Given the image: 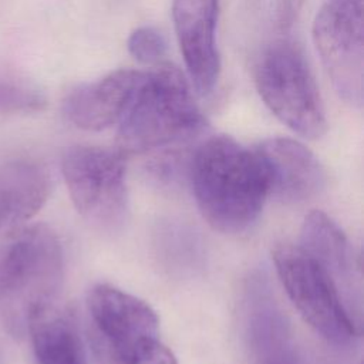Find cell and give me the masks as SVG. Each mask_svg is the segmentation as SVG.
<instances>
[{
    "label": "cell",
    "mask_w": 364,
    "mask_h": 364,
    "mask_svg": "<svg viewBox=\"0 0 364 364\" xmlns=\"http://www.w3.org/2000/svg\"><path fill=\"white\" fill-rule=\"evenodd\" d=\"M313 41L334 92L360 108L364 98L363 0H326L313 21Z\"/></svg>",
    "instance_id": "8"
},
{
    "label": "cell",
    "mask_w": 364,
    "mask_h": 364,
    "mask_svg": "<svg viewBox=\"0 0 364 364\" xmlns=\"http://www.w3.org/2000/svg\"><path fill=\"white\" fill-rule=\"evenodd\" d=\"M189 178L202 216L226 235L246 230L269 195L266 169L256 149L228 135L209 136L195 148Z\"/></svg>",
    "instance_id": "1"
},
{
    "label": "cell",
    "mask_w": 364,
    "mask_h": 364,
    "mask_svg": "<svg viewBox=\"0 0 364 364\" xmlns=\"http://www.w3.org/2000/svg\"><path fill=\"white\" fill-rule=\"evenodd\" d=\"M304 0H280V17L282 23L290 26L293 18L297 16Z\"/></svg>",
    "instance_id": "17"
},
{
    "label": "cell",
    "mask_w": 364,
    "mask_h": 364,
    "mask_svg": "<svg viewBox=\"0 0 364 364\" xmlns=\"http://www.w3.org/2000/svg\"><path fill=\"white\" fill-rule=\"evenodd\" d=\"M27 334L36 364H87L75 321L54 304L31 320Z\"/></svg>",
    "instance_id": "14"
},
{
    "label": "cell",
    "mask_w": 364,
    "mask_h": 364,
    "mask_svg": "<svg viewBox=\"0 0 364 364\" xmlns=\"http://www.w3.org/2000/svg\"><path fill=\"white\" fill-rule=\"evenodd\" d=\"M63 178L77 212L90 223L112 229L127 212V165L118 149L70 146L61 159Z\"/></svg>",
    "instance_id": "7"
},
{
    "label": "cell",
    "mask_w": 364,
    "mask_h": 364,
    "mask_svg": "<svg viewBox=\"0 0 364 364\" xmlns=\"http://www.w3.org/2000/svg\"><path fill=\"white\" fill-rule=\"evenodd\" d=\"M144 75V71L119 68L78 85L64 100V115L81 129H105L121 121Z\"/></svg>",
    "instance_id": "11"
},
{
    "label": "cell",
    "mask_w": 364,
    "mask_h": 364,
    "mask_svg": "<svg viewBox=\"0 0 364 364\" xmlns=\"http://www.w3.org/2000/svg\"><path fill=\"white\" fill-rule=\"evenodd\" d=\"M51 189L48 172L31 161H13L0 168V210L6 225L33 218L46 203Z\"/></svg>",
    "instance_id": "13"
},
{
    "label": "cell",
    "mask_w": 364,
    "mask_h": 364,
    "mask_svg": "<svg viewBox=\"0 0 364 364\" xmlns=\"http://www.w3.org/2000/svg\"><path fill=\"white\" fill-rule=\"evenodd\" d=\"M87 337L97 364H178L162 343L159 318L144 300L107 283L85 299Z\"/></svg>",
    "instance_id": "4"
},
{
    "label": "cell",
    "mask_w": 364,
    "mask_h": 364,
    "mask_svg": "<svg viewBox=\"0 0 364 364\" xmlns=\"http://www.w3.org/2000/svg\"><path fill=\"white\" fill-rule=\"evenodd\" d=\"M47 104L44 94L28 84L0 82V114H31Z\"/></svg>",
    "instance_id": "15"
},
{
    "label": "cell",
    "mask_w": 364,
    "mask_h": 364,
    "mask_svg": "<svg viewBox=\"0 0 364 364\" xmlns=\"http://www.w3.org/2000/svg\"><path fill=\"white\" fill-rule=\"evenodd\" d=\"M128 53L142 64L159 65L166 55V41L161 31L151 26H141L131 31L127 40Z\"/></svg>",
    "instance_id": "16"
},
{
    "label": "cell",
    "mask_w": 364,
    "mask_h": 364,
    "mask_svg": "<svg viewBox=\"0 0 364 364\" xmlns=\"http://www.w3.org/2000/svg\"><path fill=\"white\" fill-rule=\"evenodd\" d=\"M256 364H303L301 360H300V355L296 351H291L289 354H284V355H280V357H276V358H270V360H264V361H260V363H256Z\"/></svg>",
    "instance_id": "18"
},
{
    "label": "cell",
    "mask_w": 364,
    "mask_h": 364,
    "mask_svg": "<svg viewBox=\"0 0 364 364\" xmlns=\"http://www.w3.org/2000/svg\"><path fill=\"white\" fill-rule=\"evenodd\" d=\"M255 82L270 112L286 127L307 139L327 131V117L310 64L291 40L269 44L255 67Z\"/></svg>",
    "instance_id": "5"
},
{
    "label": "cell",
    "mask_w": 364,
    "mask_h": 364,
    "mask_svg": "<svg viewBox=\"0 0 364 364\" xmlns=\"http://www.w3.org/2000/svg\"><path fill=\"white\" fill-rule=\"evenodd\" d=\"M269 182V195L283 203L314 198L324 186L326 173L316 155L291 138H269L256 148Z\"/></svg>",
    "instance_id": "10"
},
{
    "label": "cell",
    "mask_w": 364,
    "mask_h": 364,
    "mask_svg": "<svg viewBox=\"0 0 364 364\" xmlns=\"http://www.w3.org/2000/svg\"><path fill=\"white\" fill-rule=\"evenodd\" d=\"M63 277V247L47 225L21 226L0 240V318L11 336H27L31 320L54 304Z\"/></svg>",
    "instance_id": "2"
},
{
    "label": "cell",
    "mask_w": 364,
    "mask_h": 364,
    "mask_svg": "<svg viewBox=\"0 0 364 364\" xmlns=\"http://www.w3.org/2000/svg\"><path fill=\"white\" fill-rule=\"evenodd\" d=\"M3 226H4V222H3V216L0 213V228H3Z\"/></svg>",
    "instance_id": "19"
},
{
    "label": "cell",
    "mask_w": 364,
    "mask_h": 364,
    "mask_svg": "<svg viewBox=\"0 0 364 364\" xmlns=\"http://www.w3.org/2000/svg\"><path fill=\"white\" fill-rule=\"evenodd\" d=\"M218 0H173L172 20L178 44L195 90L213 91L219 80L220 57L216 44Z\"/></svg>",
    "instance_id": "9"
},
{
    "label": "cell",
    "mask_w": 364,
    "mask_h": 364,
    "mask_svg": "<svg viewBox=\"0 0 364 364\" xmlns=\"http://www.w3.org/2000/svg\"><path fill=\"white\" fill-rule=\"evenodd\" d=\"M205 125L183 74L162 63L145 73L121 118L117 149L124 155L145 154L186 141Z\"/></svg>",
    "instance_id": "3"
},
{
    "label": "cell",
    "mask_w": 364,
    "mask_h": 364,
    "mask_svg": "<svg viewBox=\"0 0 364 364\" xmlns=\"http://www.w3.org/2000/svg\"><path fill=\"white\" fill-rule=\"evenodd\" d=\"M299 246L314 257L331 276L351 313L357 303L355 297L360 299L361 294L360 263L340 226L324 212H310L304 218ZM357 306L360 304L357 303Z\"/></svg>",
    "instance_id": "12"
},
{
    "label": "cell",
    "mask_w": 364,
    "mask_h": 364,
    "mask_svg": "<svg viewBox=\"0 0 364 364\" xmlns=\"http://www.w3.org/2000/svg\"><path fill=\"white\" fill-rule=\"evenodd\" d=\"M282 286L304 321L327 341L343 346L358 336V324L323 266L299 245L273 249Z\"/></svg>",
    "instance_id": "6"
}]
</instances>
